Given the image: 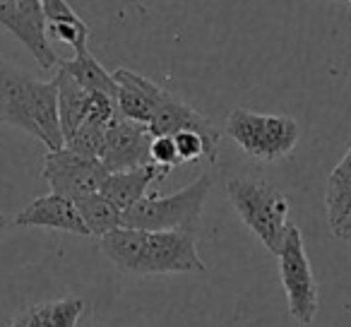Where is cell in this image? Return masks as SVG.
<instances>
[{"label": "cell", "mask_w": 351, "mask_h": 327, "mask_svg": "<svg viewBox=\"0 0 351 327\" xmlns=\"http://www.w3.org/2000/svg\"><path fill=\"white\" fill-rule=\"evenodd\" d=\"M152 161H154L156 167L166 169V171L181 167L183 161L178 156V147H176L173 135H154V140H152Z\"/></svg>", "instance_id": "cell-20"}, {"label": "cell", "mask_w": 351, "mask_h": 327, "mask_svg": "<svg viewBox=\"0 0 351 327\" xmlns=\"http://www.w3.org/2000/svg\"><path fill=\"white\" fill-rule=\"evenodd\" d=\"M0 25L5 27L12 36L25 44V49L36 58V63L44 70L58 68L60 56L49 44V32L44 27H36L25 12L20 10L17 0H0Z\"/></svg>", "instance_id": "cell-12"}, {"label": "cell", "mask_w": 351, "mask_h": 327, "mask_svg": "<svg viewBox=\"0 0 351 327\" xmlns=\"http://www.w3.org/2000/svg\"><path fill=\"white\" fill-rule=\"evenodd\" d=\"M349 3H351V0H349Z\"/></svg>", "instance_id": "cell-25"}, {"label": "cell", "mask_w": 351, "mask_h": 327, "mask_svg": "<svg viewBox=\"0 0 351 327\" xmlns=\"http://www.w3.org/2000/svg\"><path fill=\"white\" fill-rule=\"evenodd\" d=\"M0 63H3V56H0Z\"/></svg>", "instance_id": "cell-24"}, {"label": "cell", "mask_w": 351, "mask_h": 327, "mask_svg": "<svg viewBox=\"0 0 351 327\" xmlns=\"http://www.w3.org/2000/svg\"><path fill=\"white\" fill-rule=\"evenodd\" d=\"M210 188L212 178L202 173L173 195H145L140 202L123 210V226L147 231H186L197 239L202 231V207Z\"/></svg>", "instance_id": "cell-4"}, {"label": "cell", "mask_w": 351, "mask_h": 327, "mask_svg": "<svg viewBox=\"0 0 351 327\" xmlns=\"http://www.w3.org/2000/svg\"><path fill=\"white\" fill-rule=\"evenodd\" d=\"M298 123L289 116L255 113L234 108L226 121V135L248 156L260 161H279L293 152L298 142Z\"/></svg>", "instance_id": "cell-5"}, {"label": "cell", "mask_w": 351, "mask_h": 327, "mask_svg": "<svg viewBox=\"0 0 351 327\" xmlns=\"http://www.w3.org/2000/svg\"><path fill=\"white\" fill-rule=\"evenodd\" d=\"M226 195L236 215L272 255H279L289 229V200L263 178L236 176L226 183Z\"/></svg>", "instance_id": "cell-3"}, {"label": "cell", "mask_w": 351, "mask_h": 327, "mask_svg": "<svg viewBox=\"0 0 351 327\" xmlns=\"http://www.w3.org/2000/svg\"><path fill=\"white\" fill-rule=\"evenodd\" d=\"M10 327H34V322H32V317H29V311L25 308V311L10 322Z\"/></svg>", "instance_id": "cell-22"}, {"label": "cell", "mask_w": 351, "mask_h": 327, "mask_svg": "<svg viewBox=\"0 0 351 327\" xmlns=\"http://www.w3.org/2000/svg\"><path fill=\"white\" fill-rule=\"evenodd\" d=\"M29 317L34 327H77L80 315L84 313L82 298H58L39 306H29Z\"/></svg>", "instance_id": "cell-17"}, {"label": "cell", "mask_w": 351, "mask_h": 327, "mask_svg": "<svg viewBox=\"0 0 351 327\" xmlns=\"http://www.w3.org/2000/svg\"><path fill=\"white\" fill-rule=\"evenodd\" d=\"M49 34L56 36L63 44L73 46L75 51L89 49V27L84 25V20L80 22H58V25H49Z\"/></svg>", "instance_id": "cell-19"}, {"label": "cell", "mask_w": 351, "mask_h": 327, "mask_svg": "<svg viewBox=\"0 0 351 327\" xmlns=\"http://www.w3.org/2000/svg\"><path fill=\"white\" fill-rule=\"evenodd\" d=\"M171 171L156 167V164H145V167H135V169H125V171H113L106 176L101 186V193L118 205L121 210H128L130 205L140 202L145 195H149L152 183H159L169 176Z\"/></svg>", "instance_id": "cell-14"}, {"label": "cell", "mask_w": 351, "mask_h": 327, "mask_svg": "<svg viewBox=\"0 0 351 327\" xmlns=\"http://www.w3.org/2000/svg\"><path fill=\"white\" fill-rule=\"evenodd\" d=\"M56 84H58V116L63 135H73L84 121H97V123H113L118 116V104L111 97L89 92L87 87L77 82L65 68L58 65V75H56Z\"/></svg>", "instance_id": "cell-8"}, {"label": "cell", "mask_w": 351, "mask_h": 327, "mask_svg": "<svg viewBox=\"0 0 351 327\" xmlns=\"http://www.w3.org/2000/svg\"><path fill=\"white\" fill-rule=\"evenodd\" d=\"M75 205H77V212L82 217L84 226H87L89 236L101 239V236L111 234L113 229L123 226V210L113 205L101 191L92 193L87 197H80V200H75Z\"/></svg>", "instance_id": "cell-16"}, {"label": "cell", "mask_w": 351, "mask_h": 327, "mask_svg": "<svg viewBox=\"0 0 351 327\" xmlns=\"http://www.w3.org/2000/svg\"><path fill=\"white\" fill-rule=\"evenodd\" d=\"M0 123L27 130L46 149L65 147L58 116L56 80H36L3 58L0 63Z\"/></svg>", "instance_id": "cell-2"}, {"label": "cell", "mask_w": 351, "mask_h": 327, "mask_svg": "<svg viewBox=\"0 0 351 327\" xmlns=\"http://www.w3.org/2000/svg\"><path fill=\"white\" fill-rule=\"evenodd\" d=\"M149 130L152 135H176L181 130H197L212 142V145L219 147V130L210 123V118H205L200 111L191 106V104L181 101L173 94H166L164 101L159 104L154 118L149 121Z\"/></svg>", "instance_id": "cell-13"}, {"label": "cell", "mask_w": 351, "mask_h": 327, "mask_svg": "<svg viewBox=\"0 0 351 327\" xmlns=\"http://www.w3.org/2000/svg\"><path fill=\"white\" fill-rule=\"evenodd\" d=\"M5 224H8V219H5V215H0V231L5 229Z\"/></svg>", "instance_id": "cell-23"}, {"label": "cell", "mask_w": 351, "mask_h": 327, "mask_svg": "<svg viewBox=\"0 0 351 327\" xmlns=\"http://www.w3.org/2000/svg\"><path fill=\"white\" fill-rule=\"evenodd\" d=\"M108 125H111V123H108ZM108 125L106 123H97V121H84L73 135L65 137V147L80 152V154L101 159V149H104Z\"/></svg>", "instance_id": "cell-18"}, {"label": "cell", "mask_w": 351, "mask_h": 327, "mask_svg": "<svg viewBox=\"0 0 351 327\" xmlns=\"http://www.w3.org/2000/svg\"><path fill=\"white\" fill-rule=\"evenodd\" d=\"M113 77L118 82V111H121V116L149 125V121L154 118L156 108L164 101L169 89L159 87L149 77L132 73L128 68H118Z\"/></svg>", "instance_id": "cell-11"}, {"label": "cell", "mask_w": 351, "mask_h": 327, "mask_svg": "<svg viewBox=\"0 0 351 327\" xmlns=\"http://www.w3.org/2000/svg\"><path fill=\"white\" fill-rule=\"evenodd\" d=\"M44 5V15L49 25H58V22H80L82 17L70 8L68 0H41ZM49 29V27H46Z\"/></svg>", "instance_id": "cell-21"}, {"label": "cell", "mask_w": 351, "mask_h": 327, "mask_svg": "<svg viewBox=\"0 0 351 327\" xmlns=\"http://www.w3.org/2000/svg\"><path fill=\"white\" fill-rule=\"evenodd\" d=\"M15 226H29V229H56L65 234L89 236L82 217L77 212V205L63 195H44L36 197L32 205H27L22 212H17Z\"/></svg>", "instance_id": "cell-10"}, {"label": "cell", "mask_w": 351, "mask_h": 327, "mask_svg": "<svg viewBox=\"0 0 351 327\" xmlns=\"http://www.w3.org/2000/svg\"><path fill=\"white\" fill-rule=\"evenodd\" d=\"M279 277L287 293L289 315L298 325H311L320 308L317 298V282L313 274L311 260H308L306 245H303L301 229L296 224H289L284 236L282 250H279Z\"/></svg>", "instance_id": "cell-6"}, {"label": "cell", "mask_w": 351, "mask_h": 327, "mask_svg": "<svg viewBox=\"0 0 351 327\" xmlns=\"http://www.w3.org/2000/svg\"><path fill=\"white\" fill-rule=\"evenodd\" d=\"M152 140H154V135H152L147 123L130 121V118L118 113L106 130L101 164L108 169V173L154 164L152 161Z\"/></svg>", "instance_id": "cell-9"}, {"label": "cell", "mask_w": 351, "mask_h": 327, "mask_svg": "<svg viewBox=\"0 0 351 327\" xmlns=\"http://www.w3.org/2000/svg\"><path fill=\"white\" fill-rule=\"evenodd\" d=\"M41 176L49 183L51 193L75 202L80 197L101 191L108 169L97 156H87L70 149V147H60V149H51L46 154Z\"/></svg>", "instance_id": "cell-7"}, {"label": "cell", "mask_w": 351, "mask_h": 327, "mask_svg": "<svg viewBox=\"0 0 351 327\" xmlns=\"http://www.w3.org/2000/svg\"><path fill=\"white\" fill-rule=\"evenodd\" d=\"M60 68H65L82 87H87L89 92L104 94L111 97L118 104V82L113 77V73H108L89 49L75 51L73 58H60Z\"/></svg>", "instance_id": "cell-15"}, {"label": "cell", "mask_w": 351, "mask_h": 327, "mask_svg": "<svg viewBox=\"0 0 351 327\" xmlns=\"http://www.w3.org/2000/svg\"><path fill=\"white\" fill-rule=\"evenodd\" d=\"M99 248L123 272H205V263L197 255L195 236L186 231H147L118 226L99 239Z\"/></svg>", "instance_id": "cell-1"}]
</instances>
